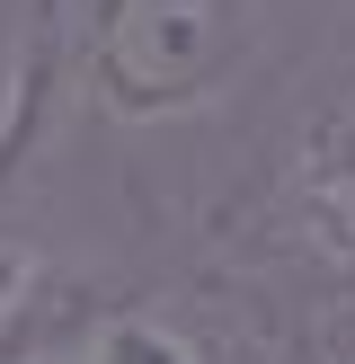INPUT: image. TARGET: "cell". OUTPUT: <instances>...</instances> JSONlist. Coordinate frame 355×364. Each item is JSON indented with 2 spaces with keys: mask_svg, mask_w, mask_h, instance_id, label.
I'll list each match as a JSON object with an SVG mask.
<instances>
[{
  "mask_svg": "<svg viewBox=\"0 0 355 364\" xmlns=\"http://www.w3.org/2000/svg\"><path fill=\"white\" fill-rule=\"evenodd\" d=\"M275 213L311 258L355 276V71L329 80L293 116L284 160H275Z\"/></svg>",
  "mask_w": 355,
  "mask_h": 364,
  "instance_id": "2",
  "label": "cell"
},
{
  "mask_svg": "<svg viewBox=\"0 0 355 364\" xmlns=\"http://www.w3.org/2000/svg\"><path fill=\"white\" fill-rule=\"evenodd\" d=\"M266 0H98L89 18V98L116 124H187L258 63Z\"/></svg>",
  "mask_w": 355,
  "mask_h": 364,
  "instance_id": "1",
  "label": "cell"
},
{
  "mask_svg": "<svg viewBox=\"0 0 355 364\" xmlns=\"http://www.w3.org/2000/svg\"><path fill=\"white\" fill-rule=\"evenodd\" d=\"M89 364H204V347L160 311H116L89 338Z\"/></svg>",
  "mask_w": 355,
  "mask_h": 364,
  "instance_id": "3",
  "label": "cell"
},
{
  "mask_svg": "<svg viewBox=\"0 0 355 364\" xmlns=\"http://www.w3.org/2000/svg\"><path fill=\"white\" fill-rule=\"evenodd\" d=\"M9 364H89V347H27V355H9Z\"/></svg>",
  "mask_w": 355,
  "mask_h": 364,
  "instance_id": "4",
  "label": "cell"
}]
</instances>
